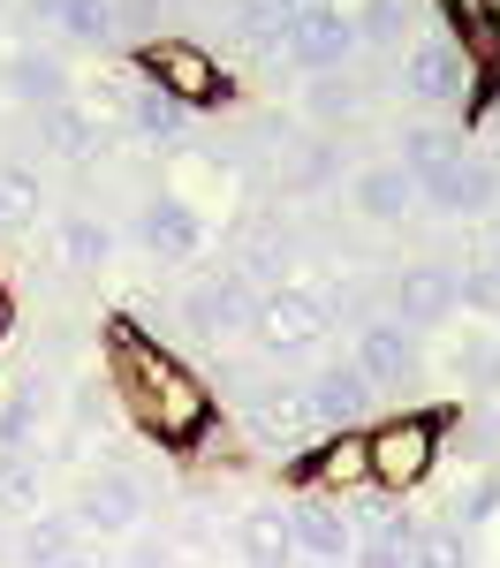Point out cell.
I'll return each instance as SVG.
<instances>
[{
	"mask_svg": "<svg viewBox=\"0 0 500 568\" xmlns=\"http://www.w3.org/2000/svg\"><path fill=\"white\" fill-rule=\"evenodd\" d=\"M114 379L130 387L136 417H144L160 439H197L205 417H213V394L197 387L167 349H152L144 334H130V326H114Z\"/></svg>",
	"mask_w": 500,
	"mask_h": 568,
	"instance_id": "6da1fadb",
	"label": "cell"
},
{
	"mask_svg": "<svg viewBox=\"0 0 500 568\" xmlns=\"http://www.w3.org/2000/svg\"><path fill=\"white\" fill-rule=\"evenodd\" d=\"M440 439H448V409H402V417H387L379 433H364L371 485H379V493H409V485L448 455Z\"/></svg>",
	"mask_w": 500,
	"mask_h": 568,
	"instance_id": "7a4b0ae2",
	"label": "cell"
},
{
	"mask_svg": "<svg viewBox=\"0 0 500 568\" xmlns=\"http://www.w3.org/2000/svg\"><path fill=\"white\" fill-rule=\"evenodd\" d=\"M326 326H334V288H312V281H280L258 296L251 311V334H258V349L266 356H312L326 342Z\"/></svg>",
	"mask_w": 500,
	"mask_h": 568,
	"instance_id": "3957f363",
	"label": "cell"
},
{
	"mask_svg": "<svg viewBox=\"0 0 500 568\" xmlns=\"http://www.w3.org/2000/svg\"><path fill=\"white\" fill-rule=\"evenodd\" d=\"M144 508H152V493H144V478L136 470H84L76 478V493H69V524H76V538H130L136 524H144Z\"/></svg>",
	"mask_w": 500,
	"mask_h": 568,
	"instance_id": "277c9868",
	"label": "cell"
},
{
	"mask_svg": "<svg viewBox=\"0 0 500 568\" xmlns=\"http://www.w3.org/2000/svg\"><path fill=\"white\" fill-rule=\"evenodd\" d=\"M258 281L251 273H235V265H213V273H197L190 288H182V326L197 334V342H235V334H251V311H258Z\"/></svg>",
	"mask_w": 500,
	"mask_h": 568,
	"instance_id": "5b68a950",
	"label": "cell"
},
{
	"mask_svg": "<svg viewBox=\"0 0 500 568\" xmlns=\"http://www.w3.org/2000/svg\"><path fill=\"white\" fill-rule=\"evenodd\" d=\"M280 53H288L304 77H341V69L357 61V23H349V8H341V0H304V8L288 16Z\"/></svg>",
	"mask_w": 500,
	"mask_h": 568,
	"instance_id": "8992f818",
	"label": "cell"
},
{
	"mask_svg": "<svg viewBox=\"0 0 500 568\" xmlns=\"http://www.w3.org/2000/svg\"><path fill=\"white\" fill-rule=\"evenodd\" d=\"M136 243H144V258H160V265H190L213 251V227H205V213L182 190H152L136 205Z\"/></svg>",
	"mask_w": 500,
	"mask_h": 568,
	"instance_id": "52a82bcc",
	"label": "cell"
},
{
	"mask_svg": "<svg viewBox=\"0 0 500 568\" xmlns=\"http://www.w3.org/2000/svg\"><path fill=\"white\" fill-rule=\"evenodd\" d=\"M288 538H296V561L349 568V554H357V508H341L334 493H304V500H288Z\"/></svg>",
	"mask_w": 500,
	"mask_h": 568,
	"instance_id": "ba28073f",
	"label": "cell"
},
{
	"mask_svg": "<svg viewBox=\"0 0 500 568\" xmlns=\"http://www.w3.org/2000/svg\"><path fill=\"white\" fill-rule=\"evenodd\" d=\"M417 197H425L440 220H478V213H493V205H500V168H493V160H478V152H455L440 175L417 182Z\"/></svg>",
	"mask_w": 500,
	"mask_h": 568,
	"instance_id": "9c48e42d",
	"label": "cell"
},
{
	"mask_svg": "<svg viewBox=\"0 0 500 568\" xmlns=\"http://www.w3.org/2000/svg\"><path fill=\"white\" fill-rule=\"evenodd\" d=\"M136 69L167 91V99H182V106L221 99V61H213L205 45H190V39H152L144 53H136Z\"/></svg>",
	"mask_w": 500,
	"mask_h": 568,
	"instance_id": "30bf717a",
	"label": "cell"
},
{
	"mask_svg": "<svg viewBox=\"0 0 500 568\" xmlns=\"http://www.w3.org/2000/svg\"><path fill=\"white\" fill-rule=\"evenodd\" d=\"M304 394H312V417L318 433H364V417H371V402H379V387L364 379L349 356H334V364H318L312 379H304Z\"/></svg>",
	"mask_w": 500,
	"mask_h": 568,
	"instance_id": "8fae6325",
	"label": "cell"
},
{
	"mask_svg": "<svg viewBox=\"0 0 500 568\" xmlns=\"http://www.w3.org/2000/svg\"><path fill=\"white\" fill-rule=\"evenodd\" d=\"M402 91L409 99H425V106H455V99H470V53L455 39H417L402 53Z\"/></svg>",
	"mask_w": 500,
	"mask_h": 568,
	"instance_id": "7c38bea8",
	"label": "cell"
},
{
	"mask_svg": "<svg viewBox=\"0 0 500 568\" xmlns=\"http://www.w3.org/2000/svg\"><path fill=\"white\" fill-rule=\"evenodd\" d=\"M349 364H357L371 387H402L409 372H417V334H409L395 311H371V318H357V349H349Z\"/></svg>",
	"mask_w": 500,
	"mask_h": 568,
	"instance_id": "4fadbf2b",
	"label": "cell"
},
{
	"mask_svg": "<svg viewBox=\"0 0 500 568\" xmlns=\"http://www.w3.org/2000/svg\"><path fill=\"white\" fill-rule=\"evenodd\" d=\"M387 296H395L387 311L402 318L409 334H425V326H448L455 311H462V304H455V273H448V265H432V258H425V265H402Z\"/></svg>",
	"mask_w": 500,
	"mask_h": 568,
	"instance_id": "5bb4252c",
	"label": "cell"
},
{
	"mask_svg": "<svg viewBox=\"0 0 500 568\" xmlns=\"http://www.w3.org/2000/svg\"><path fill=\"white\" fill-rule=\"evenodd\" d=\"M251 439L258 447H273V455H288V447H304V439H318V417H312V394L304 387H258L251 394Z\"/></svg>",
	"mask_w": 500,
	"mask_h": 568,
	"instance_id": "9a60e30c",
	"label": "cell"
},
{
	"mask_svg": "<svg viewBox=\"0 0 500 568\" xmlns=\"http://www.w3.org/2000/svg\"><path fill=\"white\" fill-rule=\"evenodd\" d=\"M349 205H357V220H371V227H402L425 197H417V175H409V168L371 160V168H357V175H349Z\"/></svg>",
	"mask_w": 500,
	"mask_h": 568,
	"instance_id": "2e32d148",
	"label": "cell"
},
{
	"mask_svg": "<svg viewBox=\"0 0 500 568\" xmlns=\"http://www.w3.org/2000/svg\"><path fill=\"white\" fill-rule=\"evenodd\" d=\"M227 243H235V273L273 281V288H280V265L296 258V235H288V220H280V213H243Z\"/></svg>",
	"mask_w": 500,
	"mask_h": 568,
	"instance_id": "e0dca14e",
	"label": "cell"
},
{
	"mask_svg": "<svg viewBox=\"0 0 500 568\" xmlns=\"http://www.w3.org/2000/svg\"><path fill=\"white\" fill-rule=\"evenodd\" d=\"M122 130H130L136 144H152V152H182V144H190V130H197V106L167 99L160 84H136L130 114H122Z\"/></svg>",
	"mask_w": 500,
	"mask_h": 568,
	"instance_id": "ac0fdd59",
	"label": "cell"
},
{
	"mask_svg": "<svg viewBox=\"0 0 500 568\" xmlns=\"http://www.w3.org/2000/svg\"><path fill=\"white\" fill-rule=\"evenodd\" d=\"M0 91L16 99V106H31V114H45V106H61V99H76V77L53 61V53H8L0 61Z\"/></svg>",
	"mask_w": 500,
	"mask_h": 568,
	"instance_id": "d6986e66",
	"label": "cell"
},
{
	"mask_svg": "<svg viewBox=\"0 0 500 568\" xmlns=\"http://www.w3.org/2000/svg\"><path fill=\"white\" fill-rule=\"evenodd\" d=\"M39 136L53 160H69V168H91L99 152H106V122L91 114L84 99H61V106H45L39 114Z\"/></svg>",
	"mask_w": 500,
	"mask_h": 568,
	"instance_id": "ffe728a7",
	"label": "cell"
},
{
	"mask_svg": "<svg viewBox=\"0 0 500 568\" xmlns=\"http://www.w3.org/2000/svg\"><path fill=\"white\" fill-rule=\"evenodd\" d=\"M448 372L478 394V402H500V326H455Z\"/></svg>",
	"mask_w": 500,
	"mask_h": 568,
	"instance_id": "44dd1931",
	"label": "cell"
},
{
	"mask_svg": "<svg viewBox=\"0 0 500 568\" xmlns=\"http://www.w3.org/2000/svg\"><path fill=\"white\" fill-rule=\"evenodd\" d=\"M235 554H243V568H288L296 561L288 508H243V516H235Z\"/></svg>",
	"mask_w": 500,
	"mask_h": 568,
	"instance_id": "7402d4cb",
	"label": "cell"
},
{
	"mask_svg": "<svg viewBox=\"0 0 500 568\" xmlns=\"http://www.w3.org/2000/svg\"><path fill=\"white\" fill-rule=\"evenodd\" d=\"M39 433H45V379L23 372L16 387L0 394V455H31Z\"/></svg>",
	"mask_w": 500,
	"mask_h": 568,
	"instance_id": "603a6c76",
	"label": "cell"
},
{
	"mask_svg": "<svg viewBox=\"0 0 500 568\" xmlns=\"http://www.w3.org/2000/svg\"><path fill=\"white\" fill-rule=\"evenodd\" d=\"M395 144H402V152H395V168H409V175L425 182V175H440L455 152H462V130H455V122H409Z\"/></svg>",
	"mask_w": 500,
	"mask_h": 568,
	"instance_id": "cb8c5ba5",
	"label": "cell"
},
{
	"mask_svg": "<svg viewBox=\"0 0 500 568\" xmlns=\"http://www.w3.org/2000/svg\"><path fill=\"white\" fill-rule=\"evenodd\" d=\"M76 546H84V538H76V524H69V516H23V524H16V568H53L61 561V554H76Z\"/></svg>",
	"mask_w": 500,
	"mask_h": 568,
	"instance_id": "d4e9b609",
	"label": "cell"
},
{
	"mask_svg": "<svg viewBox=\"0 0 500 568\" xmlns=\"http://www.w3.org/2000/svg\"><path fill=\"white\" fill-rule=\"evenodd\" d=\"M318 493H349V485H371V463H364V433H326V447L312 455Z\"/></svg>",
	"mask_w": 500,
	"mask_h": 568,
	"instance_id": "484cf974",
	"label": "cell"
},
{
	"mask_svg": "<svg viewBox=\"0 0 500 568\" xmlns=\"http://www.w3.org/2000/svg\"><path fill=\"white\" fill-rule=\"evenodd\" d=\"M61 265H76V273L114 265V227H106L99 213H69L61 220Z\"/></svg>",
	"mask_w": 500,
	"mask_h": 568,
	"instance_id": "4316f807",
	"label": "cell"
},
{
	"mask_svg": "<svg viewBox=\"0 0 500 568\" xmlns=\"http://www.w3.org/2000/svg\"><path fill=\"white\" fill-rule=\"evenodd\" d=\"M53 23L76 45H122V0H61Z\"/></svg>",
	"mask_w": 500,
	"mask_h": 568,
	"instance_id": "83f0119b",
	"label": "cell"
},
{
	"mask_svg": "<svg viewBox=\"0 0 500 568\" xmlns=\"http://www.w3.org/2000/svg\"><path fill=\"white\" fill-rule=\"evenodd\" d=\"M45 508V463H31V455H0V516H39Z\"/></svg>",
	"mask_w": 500,
	"mask_h": 568,
	"instance_id": "f1b7e54d",
	"label": "cell"
},
{
	"mask_svg": "<svg viewBox=\"0 0 500 568\" xmlns=\"http://www.w3.org/2000/svg\"><path fill=\"white\" fill-rule=\"evenodd\" d=\"M409 568H478L462 524H417L409 530Z\"/></svg>",
	"mask_w": 500,
	"mask_h": 568,
	"instance_id": "f546056e",
	"label": "cell"
},
{
	"mask_svg": "<svg viewBox=\"0 0 500 568\" xmlns=\"http://www.w3.org/2000/svg\"><path fill=\"white\" fill-rule=\"evenodd\" d=\"M227 16H235V39L243 45H280L296 0H227Z\"/></svg>",
	"mask_w": 500,
	"mask_h": 568,
	"instance_id": "4dcf8cb0",
	"label": "cell"
},
{
	"mask_svg": "<svg viewBox=\"0 0 500 568\" xmlns=\"http://www.w3.org/2000/svg\"><path fill=\"white\" fill-rule=\"evenodd\" d=\"M349 23H357V45H402L409 39V0H357Z\"/></svg>",
	"mask_w": 500,
	"mask_h": 568,
	"instance_id": "1f68e13d",
	"label": "cell"
},
{
	"mask_svg": "<svg viewBox=\"0 0 500 568\" xmlns=\"http://www.w3.org/2000/svg\"><path fill=\"white\" fill-rule=\"evenodd\" d=\"M45 205V190L31 168H16V160H0V227H31Z\"/></svg>",
	"mask_w": 500,
	"mask_h": 568,
	"instance_id": "d6a6232c",
	"label": "cell"
},
{
	"mask_svg": "<svg viewBox=\"0 0 500 568\" xmlns=\"http://www.w3.org/2000/svg\"><path fill=\"white\" fill-rule=\"evenodd\" d=\"M122 568H182L175 530H144V524H136L130 538H122Z\"/></svg>",
	"mask_w": 500,
	"mask_h": 568,
	"instance_id": "836d02e7",
	"label": "cell"
},
{
	"mask_svg": "<svg viewBox=\"0 0 500 568\" xmlns=\"http://www.w3.org/2000/svg\"><path fill=\"white\" fill-rule=\"evenodd\" d=\"M455 524H493L500 516V470H478L470 485H455Z\"/></svg>",
	"mask_w": 500,
	"mask_h": 568,
	"instance_id": "e575fe53",
	"label": "cell"
},
{
	"mask_svg": "<svg viewBox=\"0 0 500 568\" xmlns=\"http://www.w3.org/2000/svg\"><path fill=\"white\" fill-rule=\"evenodd\" d=\"M326 182H334V152H326V144H304L296 168L280 175V197H312V190H326Z\"/></svg>",
	"mask_w": 500,
	"mask_h": 568,
	"instance_id": "d590c367",
	"label": "cell"
},
{
	"mask_svg": "<svg viewBox=\"0 0 500 568\" xmlns=\"http://www.w3.org/2000/svg\"><path fill=\"white\" fill-rule=\"evenodd\" d=\"M448 8H455V23L470 31L478 53H500V0H448Z\"/></svg>",
	"mask_w": 500,
	"mask_h": 568,
	"instance_id": "8d00e7d4",
	"label": "cell"
},
{
	"mask_svg": "<svg viewBox=\"0 0 500 568\" xmlns=\"http://www.w3.org/2000/svg\"><path fill=\"white\" fill-rule=\"evenodd\" d=\"M304 106H312V122H318V130H334V122H357V91H349V84H334V77H318Z\"/></svg>",
	"mask_w": 500,
	"mask_h": 568,
	"instance_id": "74e56055",
	"label": "cell"
},
{
	"mask_svg": "<svg viewBox=\"0 0 500 568\" xmlns=\"http://www.w3.org/2000/svg\"><path fill=\"white\" fill-rule=\"evenodd\" d=\"M455 304H470V311H500V281L478 265V273H455Z\"/></svg>",
	"mask_w": 500,
	"mask_h": 568,
	"instance_id": "f35d334b",
	"label": "cell"
},
{
	"mask_svg": "<svg viewBox=\"0 0 500 568\" xmlns=\"http://www.w3.org/2000/svg\"><path fill=\"white\" fill-rule=\"evenodd\" d=\"M152 23H160V0H122V39L152 45Z\"/></svg>",
	"mask_w": 500,
	"mask_h": 568,
	"instance_id": "ab89813d",
	"label": "cell"
},
{
	"mask_svg": "<svg viewBox=\"0 0 500 568\" xmlns=\"http://www.w3.org/2000/svg\"><path fill=\"white\" fill-rule=\"evenodd\" d=\"M53 568H106V561H99L91 546H76V554H61V561H53Z\"/></svg>",
	"mask_w": 500,
	"mask_h": 568,
	"instance_id": "60d3db41",
	"label": "cell"
},
{
	"mask_svg": "<svg viewBox=\"0 0 500 568\" xmlns=\"http://www.w3.org/2000/svg\"><path fill=\"white\" fill-rule=\"evenodd\" d=\"M486 273H493V281H500V235H493V251H486Z\"/></svg>",
	"mask_w": 500,
	"mask_h": 568,
	"instance_id": "b9f144b4",
	"label": "cell"
},
{
	"mask_svg": "<svg viewBox=\"0 0 500 568\" xmlns=\"http://www.w3.org/2000/svg\"><path fill=\"white\" fill-rule=\"evenodd\" d=\"M0 334H8V288H0Z\"/></svg>",
	"mask_w": 500,
	"mask_h": 568,
	"instance_id": "7bdbcfd3",
	"label": "cell"
},
{
	"mask_svg": "<svg viewBox=\"0 0 500 568\" xmlns=\"http://www.w3.org/2000/svg\"><path fill=\"white\" fill-rule=\"evenodd\" d=\"M160 8H167V0H160Z\"/></svg>",
	"mask_w": 500,
	"mask_h": 568,
	"instance_id": "ee69618b",
	"label": "cell"
},
{
	"mask_svg": "<svg viewBox=\"0 0 500 568\" xmlns=\"http://www.w3.org/2000/svg\"><path fill=\"white\" fill-rule=\"evenodd\" d=\"M296 8H304V0H296Z\"/></svg>",
	"mask_w": 500,
	"mask_h": 568,
	"instance_id": "f6af8a7d",
	"label": "cell"
}]
</instances>
